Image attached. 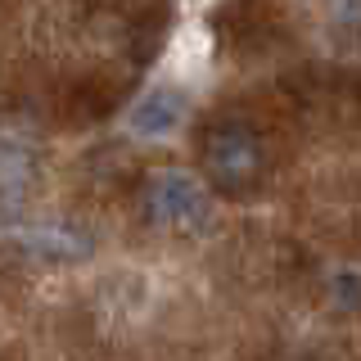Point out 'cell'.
<instances>
[{
	"mask_svg": "<svg viewBox=\"0 0 361 361\" xmlns=\"http://www.w3.org/2000/svg\"><path fill=\"white\" fill-rule=\"evenodd\" d=\"M203 167H208L212 185L248 190L262 176V140H257V131L235 122V118L212 122L203 131Z\"/></svg>",
	"mask_w": 361,
	"mask_h": 361,
	"instance_id": "6da1fadb",
	"label": "cell"
},
{
	"mask_svg": "<svg viewBox=\"0 0 361 361\" xmlns=\"http://www.w3.org/2000/svg\"><path fill=\"white\" fill-rule=\"evenodd\" d=\"M23 244H27L32 253L50 257V262H68V257H86L90 253L86 235H73V231H63V226H41V231H32Z\"/></svg>",
	"mask_w": 361,
	"mask_h": 361,
	"instance_id": "277c9868",
	"label": "cell"
},
{
	"mask_svg": "<svg viewBox=\"0 0 361 361\" xmlns=\"http://www.w3.org/2000/svg\"><path fill=\"white\" fill-rule=\"evenodd\" d=\"M330 23L338 32H357L361 27V0H330Z\"/></svg>",
	"mask_w": 361,
	"mask_h": 361,
	"instance_id": "5b68a950",
	"label": "cell"
},
{
	"mask_svg": "<svg viewBox=\"0 0 361 361\" xmlns=\"http://www.w3.org/2000/svg\"><path fill=\"white\" fill-rule=\"evenodd\" d=\"M357 293H361V280H338V302H343V307H353Z\"/></svg>",
	"mask_w": 361,
	"mask_h": 361,
	"instance_id": "8992f818",
	"label": "cell"
},
{
	"mask_svg": "<svg viewBox=\"0 0 361 361\" xmlns=\"http://www.w3.org/2000/svg\"><path fill=\"white\" fill-rule=\"evenodd\" d=\"M145 212L154 226H195L208 212V190L199 185L190 172H154L145 180Z\"/></svg>",
	"mask_w": 361,
	"mask_h": 361,
	"instance_id": "7a4b0ae2",
	"label": "cell"
},
{
	"mask_svg": "<svg viewBox=\"0 0 361 361\" xmlns=\"http://www.w3.org/2000/svg\"><path fill=\"white\" fill-rule=\"evenodd\" d=\"M180 118H185V95L158 86L131 109V131L145 135V140H163V135H172L180 127Z\"/></svg>",
	"mask_w": 361,
	"mask_h": 361,
	"instance_id": "3957f363",
	"label": "cell"
}]
</instances>
